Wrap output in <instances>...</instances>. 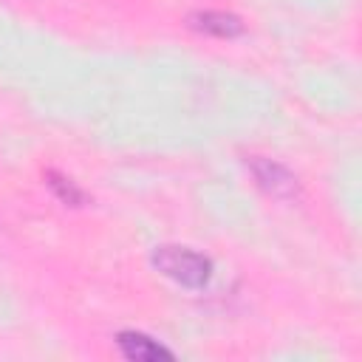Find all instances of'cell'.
<instances>
[{
  "instance_id": "cell-1",
  "label": "cell",
  "mask_w": 362,
  "mask_h": 362,
  "mask_svg": "<svg viewBox=\"0 0 362 362\" xmlns=\"http://www.w3.org/2000/svg\"><path fill=\"white\" fill-rule=\"evenodd\" d=\"M153 266L187 288H204L212 277L209 257H204L187 246H158L153 252Z\"/></svg>"
},
{
  "instance_id": "cell-2",
  "label": "cell",
  "mask_w": 362,
  "mask_h": 362,
  "mask_svg": "<svg viewBox=\"0 0 362 362\" xmlns=\"http://www.w3.org/2000/svg\"><path fill=\"white\" fill-rule=\"evenodd\" d=\"M246 164H249V170H252V175H255V181H257V187H260L266 195H272V198H277V201H291V198L300 195V181H297V175H294L291 170H286L283 164H277V161H272V158H263V156H252Z\"/></svg>"
},
{
  "instance_id": "cell-3",
  "label": "cell",
  "mask_w": 362,
  "mask_h": 362,
  "mask_svg": "<svg viewBox=\"0 0 362 362\" xmlns=\"http://www.w3.org/2000/svg\"><path fill=\"white\" fill-rule=\"evenodd\" d=\"M116 345H119V351H122L127 359H136V362L173 359V351H167L164 345H158L156 339H150L147 334H139V331H122V334L116 337Z\"/></svg>"
},
{
  "instance_id": "cell-4",
  "label": "cell",
  "mask_w": 362,
  "mask_h": 362,
  "mask_svg": "<svg viewBox=\"0 0 362 362\" xmlns=\"http://www.w3.org/2000/svg\"><path fill=\"white\" fill-rule=\"evenodd\" d=\"M189 25L195 31H204L212 37H238L243 31L240 17H235L229 11H195V14H189Z\"/></svg>"
},
{
  "instance_id": "cell-5",
  "label": "cell",
  "mask_w": 362,
  "mask_h": 362,
  "mask_svg": "<svg viewBox=\"0 0 362 362\" xmlns=\"http://www.w3.org/2000/svg\"><path fill=\"white\" fill-rule=\"evenodd\" d=\"M45 184L51 187V192H54L62 204H68V206H82V204H85V192H82L71 178H65L62 173L48 170V173H45Z\"/></svg>"
}]
</instances>
